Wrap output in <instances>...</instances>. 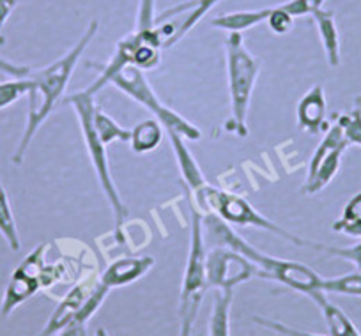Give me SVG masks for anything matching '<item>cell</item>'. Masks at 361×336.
Here are the masks:
<instances>
[{"instance_id":"obj_16","label":"cell","mask_w":361,"mask_h":336,"mask_svg":"<svg viewBox=\"0 0 361 336\" xmlns=\"http://www.w3.org/2000/svg\"><path fill=\"white\" fill-rule=\"evenodd\" d=\"M315 23L319 27V34H321L322 46H324L326 57L331 68H338L340 66V39H338V30H336L335 18H333L331 11H317L312 13Z\"/></svg>"},{"instance_id":"obj_7","label":"cell","mask_w":361,"mask_h":336,"mask_svg":"<svg viewBox=\"0 0 361 336\" xmlns=\"http://www.w3.org/2000/svg\"><path fill=\"white\" fill-rule=\"evenodd\" d=\"M190 211H192V234H190L188 261H186L183 287H180L179 308H177L179 336H192L204 296H206V290L209 289L206 273L207 246L204 241L202 213L193 204H190Z\"/></svg>"},{"instance_id":"obj_17","label":"cell","mask_w":361,"mask_h":336,"mask_svg":"<svg viewBox=\"0 0 361 336\" xmlns=\"http://www.w3.org/2000/svg\"><path fill=\"white\" fill-rule=\"evenodd\" d=\"M317 306L321 310L322 317H324L329 336H361V332L357 331L354 322L347 317L345 311L340 306H336L335 303H331L328 297L321 301Z\"/></svg>"},{"instance_id":"obj_24","label":"cell","mask_w":361,"mask_h":336,"mask_svg":"<svg viewBox=\"0 0 361 336\" xmlns=\"http://www.w3.org/2000/svg\"><path fill=\"white\" fill-rule=\"evenodd\" d=\"M322 290L326 294H345V296L361 297V271L338 276V278L324 280Z\"/></svg>"},{"instance_id":"obj_2","label":"cell","mask_w":361,"mask_h":336,"mask_svg":"<svg viewBox=\"0 0 361 336\" xmlns=\"http://www.w3.org/2000/svg\"><path fill=\"white\" fill-rule=\"evenodd\" d=\"M96 34H98V22H92L89 29H87V32L82 36V39L68 54H64L61 58L48 64L47 68L30 73L29 78L32 85H30V91L27 94L29 96V112H27L25 130H23L18 147H16L15 154H13V163L15 165H22L23 163L34 137L37 135L39 127L47 123L48 117L51 116L59 99L64 96V91L68 89L73 71L78 66L83 51L87 50V46H89V43Z\"/></svg>"},{"instance_id":"obj_30","label":"cell","mask_w":361,"mask_h":336,"mask_svg":"<svg viewBox=\"0 0 361 336\" xmlns=\"http://www.w3.org/2000/svg\"><path fill=\"white\" fill-rule=\"evenodd\" d=\"M16 0H0V29L4 27L6 20L11 15V11L15 9ZM0 44H4V37L0 36Z\"/></svg>"},{"instance_id":"obj_22","label":"cell","mask_w":361,"mask_h":336,"mask_svg":"<svg viewBox=\"0 0 361 336\" xmlns=\"http://www.w3.org/2000/svg\"><path fill=\"white\" fill-rule=\"evenodd\" d=\"M0 234L8 241L9 248L13 251H20V235L18 228H16L15 216H13L11 204H9L8 193H6L4 186L0 182Z\"/></svg>"},{"instance_id":"obj_32","label":"cell","mask_w":361,"mask_h":336,"mask_svg":"<svg viewBox=\"0 0 361 336\" xmlns=\"http://www.w3.org/2000/svg\"><path fill=\"white\" fill-rule=\"evenodd\" d=\"M96 336H110V332L105 328H98L96 329Z\"/></svg>"},{"instance_id":"obj_13","label":"cell","mask_w":361,"mask_h":336,"mask_svg":"<svg viewBox=\"0 0 361 336\" xmlns=\"http://www.w3.org/2000/svg\"><path fill=\"white\" fill-rule=\"evenodd\" d=\"M326 92L322 85H314L298 103V126L300 130L317 135L324 130L326 124Z\"/></svg>"},{"instance_id":"obj_4","label":"cell","mask_w":361,"mask_h":336,"mask_svg":"<svg viewBox=\"0 0 361 336\" xmlns=\"http://www.w3.org/2000/svg\"><path fill=\"white\" fill-rule=\"evenodd\" d=\"M112 83L114 87L123 91L124 94H128L130 98H133L135 101L140 103L144 108H147L149 112H152L156 116V120L165 127L166 131H176L180 137L186 138L190 142H199L202 138V131L192 124L190 120H186L185 117H180L179 113L173 112L172 108H169L166 105H163L161 99L158 98V94L154 92V89L149 85L147 78H145L144 71L135 66L126 64L123 68H119L117 71L109 73V75H99L89 89H85L89 94L94 96L96 92L102 91L105 85Z\"/></svg>"},{"instance_id":"obj_12","label":"cell","mask_w":361,"mask_h":336,"mask_svg":"<svg viewBox=\"0 0 361 336\" xmlns=\"http://www.w3.org/2000/svg\"><path fill=\"white\" fill-rule=\"evenodd\" d=\"M154 257H149V255H140V257L138 255H128V257H121L103 269V273L99 275V280L110 290L119 289V287L130 285V283L137 282L142 276L147 275L152 269V266H154Z\"/></svg>"},{"instance_id":"obj_6","label":"cell","mask_w":361,"mask_h":336,"mask_svg":"<svg viewBox=\"0 0 361 336\" xmlns=\"http://www.w3.org/2000/svg\"><path fill=\"white\" fill-rule=\"evenodd\" d=\"M227 50L228 92H231V120L227 130L235 137H248V112L255 82L259 78L260 61L246 50L241 32H231L225 43Z\"/></svg>"},{"instance_id":"obj_25","label":"cell","mask_w":361,"mask_h":336,"mask_svg":"<svg viewBox=\"0 0 361 336\" xmlns=\"http://www.w3.org/2000/svg\"><path fill=\"white\" fill-rule=\"evenodd\" d=\"M336 123L342 127L347 144L361 145V98H356V105L349 113L336 117Z\"/></svg>"},{"instance_id":"obj_10","label":"cell","mask_w":361,"mask_h":336,"mask_svg":"<svg viewBox=\"0 0 361 336\" xmlns=\"http://www.w3.org/2000/svg\"><path fill=\"white\" fill-rule=\"evenodd\" d=\"M218 2L220 0H190L156 16V36L161 48H172L177 41L183 39Z\"/></svg>"},{"instance_id":"obj_18","label":"cell","mask_w":361,"mask_h":336,"mask_svg":"<svg viewBox=\"0 0 361 336\" xmlns=\"http://www.w3.org/2000/svg\"><path fill=\"white\" fill-rule=\"evenodd\" d=\"M163 140V126L156 119L144 120V123L137 124V126L131 130V138L130 144L133 152L137 154H145V152H151L161 144Z\"/></svg>"},{"instance_id":"obj_8","label":"cell","mask_w":361,"mask_h":336,"mask_svg":"<svg viewBox=\"0 0 361 336\" xmlns=\"http://www.w3.org/2000/svg\"><path fill=\"white\" fill-rule=\"evenodd\" d=\"M206 273L209 289L234 290L235 285L259 276V269L235 249L209 246L206 254Z\"/></svg>"},{"instance_id":"obj_1","label":"cell","mask_w":361,"mask_h":336,"mask_svg":"<svg viewBox=\"0 0 361 336\" xmlns=\"http://www.w3.org/2000/svg\"><path fill=\"white\" fill-rule=\"evenodd\" d=\"M202 230L206 246H227V248L235 249L238 254L245 255L259 269L260 278L283 283L289 289L308 296L315 304L328 297V294L322 290L324 278H321L314 269L301 262L286 261V259H276L262 254L260 249L245 241L227 221H224L216 214H202Z\"/></svg>"},{"instance_id":"obj_19","label":"cell","mask_w":361,"mask_h":336,"mask_svg":"<svg viewBox=\"0 0 361 336\" xmlns=\"http://www.w3.org/2000/svg\"><path fill=\"white\" fill-rule=\"evenodd\" d=\"M271 8L259 9V11H241V13H228V15H221L218 18L211 20V25L216 29L231 30V32H241V30L255 27L259 23L266 22L269 18Z\"/></svg>"},{"instance_id":"obj_21","label":"cell","mask_w":361,"mask_h":336,"mask_svg":"<svg viewBox=\"0 0 361 336\" xmlns=\"http://www.w3.org/2000/svg\"><path fill=\"white\" fill-rule=\"evenodd\" d=\"M333 230L349 237H361V193L354 195L343 207V213L333 223Z\"/></svg>"},{"instance_id":"obj_20","label":"cell","mask_w":361,"mask_h":336,"mask_svg":"<svg viewBox=\"0 0 361 336\" xmlns=\"http://www.w3.org/2000/svg\"><path fill=\"white\" fill-rule=\"evenodd\" d=\"M232 301H234V290H220L216 294L209 321V336H231Z\"/></svg>"},{"instance_id":"obj_9","label":"cell","mask_w":361,"mask_h":336,"mask_svg":"<svg viewBox=\"0 0 361 336\" xmlns=\"http://www.w3.org/2000/svg\"><path fill=\"white\" fill-rule=\"evenodd\" d=\"M48 248H50L48 242L36 246L11 275L4 301H2V308H0L4 318H8L15 311V308H18L20 304L30 299L37 290H41V275H43Z\"/></svg>"},{"instance_id":"obj_14","label":"cell","mask_w":361,"mask_h":336,"mask_svg":"<svg viewBox=\"0 0 361 336\" xmlns=\"http://www.w3.org/2000/svg\"><path fill=\"white\" fill-rule=\"evenodd\" d=\"M166 133H169L170 144H172L173 154H176L177 165H179L180 178L185 181V186L188 188V192H195L197 188H200V186H204L207 182L206 175L202 174L199 163L192 156L190 149L186 147L185 138L180 137L179 133H176V131H166Z\"/></svg>"},{"instance_id":"obj_11","label":"cell","mask_w":361,"mask_h":336,"mask_svg":"<svg viewBox=\"0 0 361 336\" xmlns=\"http://www.w3.org/2000/svg\"><path fill=\"white\" fill-rule=\"evenodd\" d=\"M99 282L98 273H90V275L83 276L82 280L75 283L64 296L59 301V306L55 308V311L51 313V317L48 318V322L44 324L43 331L37 336H54L57 335L61 329H64L66 325L71 324L75 321V317L78 315V311L82 310V306L85 304V301L89 299V296L92 294V290L96 289Z\"/></svg>"},{"instance_id":"obj_23","label":"cell","mask_w":361,"mask_h":336,"mask_svg":"<svg viewBox=\"0 0 361 336\" xmlns=\"http://www.w3.org/2000/svg\"><path fill=\"white\" fill-rule=\"evenodd\" d=\"M94 126L96 131H98L99 138L105 145L112 144V142L119 140V142H130L131 138V131L130 130H124L123 126L116 123L110 116H106L105 112L96 108L94 113Z\"/></svg>"},{"instance_id":"obj_26","label":"cell","mask_w":361,"mask_h":336,"mask_svg":"<svg viewBox=\"0 0 361 336\" xmlns=\"http://www.w3.org/2000/svg\"><path fill=\"white\" fill-rule=\"evenodd\" d=\"M30 78H15L11 82H0V110L8 108L13 103L18 101L22 96L29 94L30 91Z\"/></svg>"},{"instance_id":"obj_29","label":"cell","mask_w":361,"mask_h":336,"mask_svg":"<svg viewBox=\"0 0 361 336\" xmlns=\"http://www.w3.org/2000/svg\"><path fill=\"white\" fill-rule=\"evenodd\" d=\"M267 23H269V29L275 34H286L293 29L294 16L289 15L283 9V6H280V8H271Z\"/></svg>"},{"instance_id":"obj_3","label":"cell","mask_w":361,"mask_h":336,"mask_svg":"<svg viewBox=\"0 0 361 336\" xmlns=\"http://www.w3.org/2000/svg\"><path fill=\"white\" fill-rule=\"evenodd\" d=\"M66 103H69V105L75 108L76 117H78L80 131H82L83 142H85V149L87 152H89V159L90 163H92V168H94V174L96 178H98L99 186H102V192L105 193L106 200H109L110 204V209H112L114 223H116L114 235H116L117 241L121 242L123 227L124 223H126V218H128V207L124 206L119 189H117L116 186V181H114L112 178V172H110L106 145L103 144L98 131H96L94 96L89 94L87 91H80V92H75V94L68 96V98H66Z\"/></svg>"},{"instance_id":"obj_15","label":"cell","mask_w":361,"mask_h":336,"mask_svg":"<svg viewBox=\"0 0 361 336\" xmlns=\"http://www.w3.org/2000/svg\"><path fill=\"white\" fill-rule=\"evenodd\" d=\"M347 145H342V147H336L335 151L329 152L321 163H319L317 170L307 178L303 186V193L305 195H315V193L322 192L329 182L333 181L336 174L340 170V165H342V156L345 152Z\"/></svg>"},{"instance_id":"obj_31","label":"cell","mask_w":361,"mask_h":336,"mask_svg":"<svg viewBox=\"0 0 361 336\" xmlns=\"http://www.w3.org/2000/svg\"><path fill=\"white\" fill-rule=\"evenodd\" d=\"M57 336H87V324H78V322H71L66 325L64 329L57 332Z\"/></svg>"},{"instance_id":"obj_5","label":"cell","mask_w":361,"mask_h":336,"mask_svg":"<svg viewBox=\"0 0 361 336\" xmlns=\"http://www.w3.org/2000/svg\"><path fill=\"white\" fill-rule=\"evenodd\" d=\"M190 199H192V204L200 211V213L216 214L221 220L227 221L228 225L262 228V230H267L271 232V234L279 235V237L286 239V241L293 242V244L300 246V248H319V242L307 241V239L286 230V228H282L280 225H276L275 221H271L269 218L260 214L259 211H257L248 200L243 199V197L224 192V189L216 188V186L209 185V182H206L204 186L197 188L195 192H190Z\"/></svg>"},{"instance_id":"obj_27","label":"cell","mask_w":361,"mask_h":336,"mask_svg":"<svg viewBox=\"0 0 361 336\" xmlns=\"http://www.w3.org/2000/svg\"><path fill=\"white\" fill-rule=\"evenodd\" d=\"M317 251H324L329 257L342 259V261L350 262L356 268V271H361V242L354 246H345V248H336V246L319 244Z\"/></svg>"},{"instance_id":"obj_28","label":"cell","mask_w":361,"mask_h":336,"mask_svg":"<svg viewBox=\"0 0 361 336\" xmlns=\"http://www.w3.org/2000/svg\"><path fill=\"white\" fill-rule=\"evenodd\" d=\"M253 322L262 328L269 329V331H275L282 336H322V335H315V332H307V331H301V329H294L293 325H287L283 322L275 321V318H266L262 315H255L253 317Z\"/></svg>"}]
</instances>
